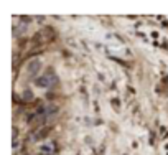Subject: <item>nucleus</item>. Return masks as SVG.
<instances>
[{
  "mask_svg": "<svg viewBox=\"0 0 168 155\" xmlns=\"http://www.w3.org/2000/svg\"><path fill=\"white\" fill-rule=\"evenodd\" d=\"M40 66H41V64H40L38 61H33V63H30V66H28V73H30V74H35V73H36L35 68H40Z\"/></svg>",
  "mask_w": 168,
  "mask_h": 155,
  "instance_id": "1",
  "label": "nucleus"
}]
</instances>
